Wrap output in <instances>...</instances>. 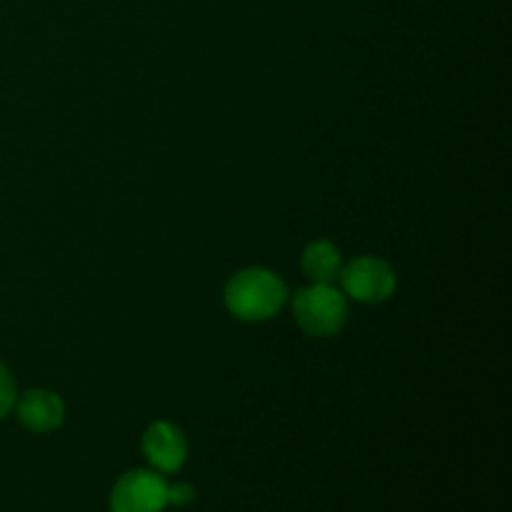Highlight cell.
<instances>
[{
    "label": "cell",
    "instance_id": "cell-3",
    "mask_svg": "<svg viewBox=\"0 0 512 512\" xmlns=\"http://www.w3.org/2000/svg\"><path fill=\"white\" fill-rule=\"evenodd\" d=\"M340 285H343L345 298L363 305H378L393 298L398 290V275L393 265L385 263L375 255H360L353 263L340 270Z\"/></svg>",
    "mask_w": 512,
    "mask_h": 512
},
{
    "label": "cell",
    "instance_id": "cell-4",
    "mask_svg": "<svg viewBox=\"0 0 512 512\" xmlns=\"http://www.w3.org/2000/svg\"><path fill=\"white\" fill-rule=\"evenodd\" d=\"M168 483L158 470H130L110 490V512H163Z\"/></svg>",
    "mask_w": 512,
    "mask_h": 512
},
{
    "label": "cell",
    "instance_id": "cell-9",
    "mask_svg": "<svg viewBox=\"0 0 512 512\" xmlns=\"http://www.w3.org/2000/svg\"><path fill=\"white\" fill-rule=\"evenodd\" d=\"M195 500V488L190 483H173L168 485V505L173 508H185Z\"/></svg>",
    "mask_w": 512,
    "mask_h": 512
},
{
    "label": "cell",
    "instance_id": "cell-8",
    "mask_svg": "<svg viewBox=\"0 0 512 512\" xmlns=\"http://www.w3.org/2000/svg\"><path fill=\"white\" fill-rule=\"evenodd\" d=\"M15 400H18V388H15L13 373L8 370V365L0 363V420L13 413Z\"/></svg>",
    "mask_w": 512,
    "mask_h": 512
},
{
    "label": "cell",
    "instance_id": "cell-7",
    "mask_svg": "<svg viewBox=\"0 0 512 512\" xmlns=\"http://www.w3.org/2000/svg\"><path fill=\"white\" fill-rule=\"evenodd\" d=\"M300 265L313 283L328 285L343 270V255H340L338 245H333L330 240H313V243L305 245Z\"/></svg>",
    "mask_w": 512,
    "mask_h": 512
},
{
    "label": "cell",
    "instance_id": "cell-2",
    "mask_svg": "<svg viewBox=\"0 0 512 512\" xmlns=\"http://www.w3.org/2000/svg\"><path fill=\"white\" fill-rule=\"evenodd\" d=\"M293 315L313 338H333L348 323V298L333 283H313L295 295Z\"/></svg>",
    "mask_w": 512,
    "mask_h": 512
},
{
    "label": "cell",
    "instance_id": "cell-1",
    "mask_svg": "<svg viewBox=\"0 0 512 512\" xmlns=\"http://www.w3.org/2000/svg\"><path fill=\"white\" fill-rule=\"evenodd\" d=\"M225 308L243 323H265L288 303L283 278L268 268H245L225 285Z\"/></svg>",
    "mask_w": 512,
    "mask_h": 512
},
{
    "label": "cell",
    "instance_id": "cell-6",
    "mask_svg": "<svg viewBox=\"0 0 512 512\" xmlns=\"http://www.w3.org/2000/svg\"><path fill=\"white\" fill-rule=\"evenodd\" d=\"M18 420L30 433H53L63 425L65 405L53 390H28L20 400H15Z\"/></svg>",
    "mask_w": 512,
    "mask_h": 512
},
{
    "label": "cell",
    "instance_id": "cell-5",
    "mask_svg": "<svg viewBox=\"0 0 512 512\" xmlns=\"http://www.w3.org/2000/svg\"><path fill=\"white\" fill-rule=\"evenodd\" d=\"M143 455L158 473H178L188 460V438L178 425L155 420L143 433Z\"/></svg>",
    "mask_w": 512,
    "mask_h": 512
}]
</instances>
